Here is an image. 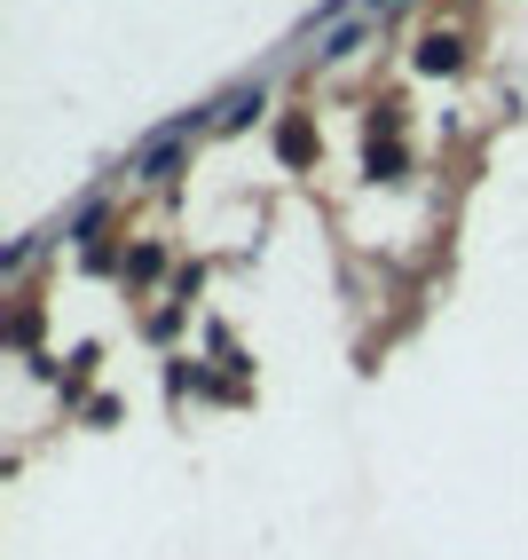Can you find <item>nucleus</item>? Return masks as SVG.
<instances>
[{
  "instance_id": "20e7f679",
  "label": "nucleus",
  "mask_w": 528,
  "mask_h": 560,
  "mask_svg": "<svg viewBox=\"0 0 528 560\" xmlns=\"http://www.w3.org/2000/svg\"><path fill=\"white\" fill-rule=\"evenodd\" d=\"M159 269H166V253H159V245H134V253H127V277H134V284H150Z\"/></svg>"
},
{
  "instance_id": "f03ea898",
  "label": "nucleus",
  "mask_w": 528,
  "mask_h": 560,
  "mask_svg": "<svg viewBox=\"0 0 528 560\" xmlns=\"http://www.w3.org/2000/svg\"><path fill=\"white\" fill-rule=\"evenodd\" d=\"M458 63H466L458 32H426V40H419V71H458Z\"/></svg>"
},
{
  "instance_id": "423d86ee",
  "label": "nucleus",
  "mask_w": 528,
  "mask_h": 560,
  "mask_svg": "<svg viewBox=\"0 0 528 560\" xmlns=\"http://www.w3.org/2000/svg\"><path fill=\"white\" fill-rule=\"evenodd\" d=\"M32 331H40V308H16V324H9V340H16V348H32Z\"/></svg>"
},
{
  "instance_id": "39448f33",
  "label": "nucleus",
  "mask_w": 528,
  "mask_h": 560,
  "mask_svg": "<svg viewBox=\"0 0 528 560\" xmlns=\"http://www.w3.org/2000/svg\"><path fill=\"white\" fill-rule=\"evenodd\" d=\"M174 331H181V301H174V308H159V316H150V340H174Z\"/></svg>"
},
{
  "instance_id": "f257e3e1",
  "label": "nucleus",
  "mask_w": 528,
  "mask_h": 560,
  "mask_svg": "<svg viewBox=\"0 0 528 560\" xmlns=\"http://www.w3.org/2000/svg\"><path fill=\"white\" fill-rule=\"evenodd\" d=\"M316 151H324L316 119H308V110H284V119H277V159H284V166H308Z\"/></svg>"
},
{
  "instance_id": "7ed1b4c3",
  "label": "nucleus",
  "mask_w": 528,
  "mask_h": 560,
  "mask_svg": "<svg viewBox=\"0 0 528 560\" xmlns=\"http://www.w3.org/2000/svg\"><path fill=\"white\" fill-rule=\"evenodd\" d=\"M371 182H402V142H371Z\"/></svg>"
}]
</instances>
